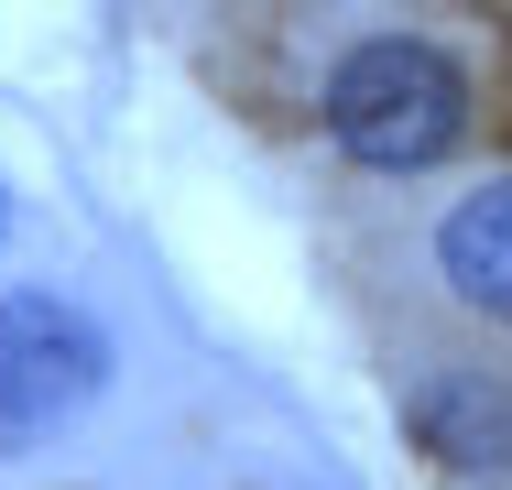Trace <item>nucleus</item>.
<instances>
[{"label": "nucleus", "instance_id": "f03ea898", "mask_svg": "<svg viewBox=\"0 0 512 490\" xmlns=\"http://www.w3.org/2000/svg\"><path fill=\"white\" fill-rule=\"evenodd\" d=\"M109 382V327L66 294H0V458L77 425Z\"/></svg>", "mask_w": 512, "mask_h": 490}, {"label": "nucleus", "instance_id": "f257e3e1", "mask_svg": "<svg viewBox=\"0 0 512 490\" xmlns=\"http://www.w3.org/2000/svg\"><path fill=\"white\" fill-rule=\"evenodd\" d=\"M458 131H469V66L436 55L425 33H371V44L338 55V77H327V142L349 164L425 175V164L458 153Z\"/></svg>", "mask_w": 512, "mask_h": 490}, {"label": "nucleus", "instance_id": "7ed1b4c3", "mask_svg": "<svg viewBox=\"0 0 512 490\" xmlns=\"http://www.w3.org/2000/svg\"><path fill=\"white\" fill-rule=\"evenodd\" d=\"M436 273L458 305H480V316H502L512 327V175L480 196H458L447 218H436Z\"/></svg>", "mask_w": 512, "mask_h": 490}, {"label": "nucleus", "instance_id": "20e7f679", "mask_svg": "<svg viewBox=\"0 0 512 490\" xmlns=\"http://www.w3.org/2000/svg\"><path fill=\"white\" fill-rule=\"evenodd\" d=\"M414 436L447 458V469H502L512 458V392L480 371H447V382L414 392Z\"/></svg>", "mask_w": 512, "mask_h": 490}, {"label": "nucleus", "instance_id": "39448f33", "mask_svg": "<svg viewBox=\"0 0 512 490\" xmlns=\"http://www.w3.org/2000/svg\"><path fill=\"white\" fill-rule=\"evenodd\" d=\"M0 229H11V196H0Z\"/></svg>", "mask_w": 512, "mask_h": 490}]
</instances>
